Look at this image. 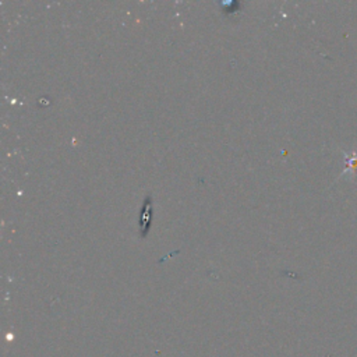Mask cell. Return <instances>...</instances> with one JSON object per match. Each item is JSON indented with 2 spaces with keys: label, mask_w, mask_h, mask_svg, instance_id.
<instances>
[{
  "label": "cell",
  "mask_w": 357,
  "mask_h": 357,
  "mask_svg": "<svg viewBox=\"0 0 357 357\" xmlns=\"http://www.w3.org/2000/svg\"><path fill=\"white\" fill-rule=\"evenodd\" d=\"M346 156V161H348V166H346V169L342 172V176L345 175V173H348L350 172L353 176H355V173H356V169H357V152H353L352 156L348 155V154H345Z\"/></svg>",
  "instance_id": "7a4b0ae2"
},
{
  "label": "cell",
  "mask_w": 357,
  "mask_h": 357,
  "mask_svg": "<svg viewBox=\"0 0 357 357\" xmlns=\"http://www.w3.org/2000/svg\"><path fill=\"white\" fill-rule=\"evenodd\" d=\"M151 217H152V204H151V200L147 198L144 202L142 214H141V233H142V236H147L148 229L151 226Z\"/></svg>",
  "instance_id": "6da1fadb"
}]
</instances>
